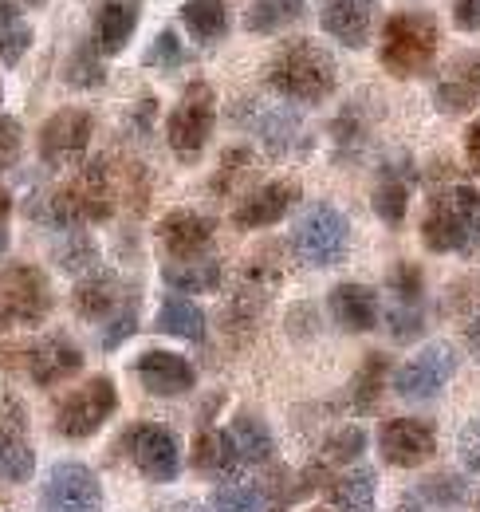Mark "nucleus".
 Segmentation results:
<instances>
[{"label":"nucleus","mask_w":480,"mask_h":512,"mask_svg":"<svg viewBox=\"0 0 480 512\" xmlns=\"http://www.w3.org/2000/svg\"><path fill=\"white\" fill-rule=\"evenodd\" d=\"M264 83L292 103H323L339 83V64L315 40H288L264 67Z\"/></svg>","instance_id":"obj_1"},{"label":"nucleus","mask_w":480,"mask_h":512,"mask_svg":"<svg viewBox=\"0 0 480 512\" xmlns=\"http://www.w3.org/2000/svg\"><path fill=\"white\" fill-rule=\"evenodd\" d=\"M421 241L429 253H473V249H480V193L465 182L437 193L425 209Z\"/></svg>","instance_id":"obj_2"},{"label":"nucleus","mask_w":480,"mask_h":512,"mask_svg":"<svg viewBox=\"0 0 480 512\" xmlns=\"http://www.w3.org/2000/svg\"><path fill=\"white\" fill-rule=\"evenodd\" d=\"M437 44H441V32L429 12H394L382 28L378 60L394 79H414L437 60Z\"/></svg>","instance_id":"obj_3"},{"label":"nucleus","mask_w":480,"mask_h":512,"mask_svg":"<svg viewBox=\"0 0 480 512\" xmlns=\"http://www.w3.org/2000/svg\"><path fill=\"white\" fill-rule=\"evenodd\" d=\"M115 213V182H111V162L95 158L83 170H75L60 190L52 193V221L63 229L107 221Z\"/></svg>","instance_id":"obj_4"},{"label":"nucleus","mask_w":480,"mask_h":512,"mask_svg":"<svg viewBox=\"0 0 480 512\" xmlns=\"http://www.w3.org/2000/svg\"><path fill=\"white\" fill-rule=\"evenodd\" d=\"M213 127H217V95L205 79H193L166 119V142L181 162H197L213 138Z\"/></svg>","instance_id":"obj_5"},{"label":"nucleus","mask_w":480,"mask_h":512,"mask_svg":"<svg viewBox=\"0 0 480 512\" xmlns=\"http://www.w3.org/2000/svg\"><path fill=\"white\" fill-rule=\"evenodd\" d=\"M347 245H351V225L327 201L311 205L300 221H296V229H292V249L311 268H335V264H343Z\"/></svg>","instance_id":"obj_6"},{"label":"nucleus","mask_w":480,"mask_h":512,"mask_svg":"<svg viewBox=\"0 0 480 512\" xmlns=\"http://www.w3.org/2000/svg\"><path fill=\"white\" fill-rule=\"evenodd\" d=\"M119 406V390L111 375H95L83 386H75L67 398L56 406V434L67 442H87L103 430V422L115 414Z\"/></svg>","instance_id":"obj_7"},{"label":"nucleus","mask_w":480,"mask_h":512,"mask_svg":"<svg viewBox=\"0 0 480 512\" xmlns=\"http://www.w3.org/2000/svg\"><path fill=\"white\" fill-rule=\"evenodd\" d=\"M52 284L36 264L0 268V327H36L52 312Z\"/></svg>","instance_id":"obj_8"},{"label":"nucleus","mask_w":480,"mask_h":512,"mask_svg":"<svg viewBox=\"0 0 480 512\" xmlns=\"http://www.w3.org/2000/svg\"><path fill=\"white\" fill-rule=\"evenodd\" d=\"M122 453L134 461V469L142 473V477H150V481H158V485H166V481H174L181 469V449H178V438L166 430V426H158V422H138V426H130L126 434H122Z\"/></svg>","instance_id":"obj_9"},{"label":"nucleus","mask_w":480,"mask_h":512,"mask_svg":"<svg viewBox=\"0 0 480 512\" xmlns=\"http://www.w3.org/2000/svg\"><path fill=\"white\" fill-rule=\"evenodd\" d=\"M8 355H16V363L32 375L36 386H60V383H67L71 375L83 371V351H79L67 335L32 339V343H24V347H16V351H8Z\"/></svg>","instance_id":"obj_10"},{"label":"nucleus","mask_w":480,"mask_h":512,"mask_svg":"<svg viewBox=\"0 0 480 512\" xmlns=\"http://www.w3.org/2000/svg\"><path fill=\"white\" fill-rule=\"evenodd\" d=\"M44 512H103L99 477L83 461H60L44 481Z\"/></svg>","instance_id":"obj_11"},{"label":"nucleus","mask_w":480,"mask_h":512,"mask_svg":"<svg viewBox=\"0 0 480 512\" xmlns=\"http://www.w3.org/2000/svg\"><path fill=\"white\" fill-rule=\"evenodd\" d=\"M91 134H95V119L87 111L63 107L40 127V162L52 170L75 166V158H83V150L91 146Z\"/></svg>","instance_id":"obj_12"},{"label":"nucleus","mask_w":480,"mask_h":512,"mask_svg":"<svg viewBox=\"0 0 480 512\" xmlns=\"http://www.w3.org/2000/svg\"><path fill=\"white\" fill-rule=\"evenodd\" d=\"M453 375H457V351L449 343H429V347H421L418 355L398 371L394 390L402 398H410V402H425V398H433L441 386L449 383Z\"/></svg>","instance_id":"obj_13"},{"label":"nucleus","mask_w":480,"mask_h":512,"mask_svg":"<svg viewBox=\"0 0 480 512\" xmlns=\"http://www.w3.org/2000/svg\"><path fill=\"white\" fill-rule=\"evenodd\" d=\"M378 449L390 465L414 469V465H425L437 453V430L421 418H390L378 430Z\"/></svg>","instance_id":"obj_14"},{"label":"nucleus","mask_w":480,"mask_h":512,"mask_svg":"<svg viewBox=\"0 0 480 512\" xmlns=\"http://www.w3.org/2000/svg\"><path fill=\"white\" fill-rule=\"evenodd\" d=\"M134 375H138V383L146 386L150 394H158V398L189 394L193 383H197L193 363L185 355H178V351H142L138 363H134Z\"/></svg>","instance_id":"obj_15"},{"label":"nucleus","mask_w":480,"mask_h":512,"mask_svg":"<svg viewBox=\"0 0 480 512\" xmlns=\"http://www.w3.org/2000/svg\"><path fill=\"white\" fill-rule=\"evenodd\" d=\"M433 103L445 115H461L473 111L480 103V52H465L457 60H449L437 87H433Z\"/></svg>","instance_id":"obj_16"},{"label":"nucleus","mask_w":480,"mask_h":512,"mask_svg":"<svg viewBox=\"0 0 480 512\" xmlns=\"http://www.w3.org/2000/svg\"><path fill=\"white\" fill-rule=\"evenodd\" d=\"M138 296L130 288H122V280L115 272H91L75 296H71V308L83 316V320H115L122 316Z\"/></svg>","instance_id":"obj_17"},{"label":"nucleus","mask_w":480,"mask_h":512,"mask_svg":"<svg viewBox=\"0 0 480 512\" xmlns=\"http://www.w3.org/2000/svg\"><path fill=\"white\" fill-rule=\"evenodd\" d=\"M374 16H378V0H327L319 24L331 40L347 48H366L374 32Z\"/></svg>","instance_id":"obj_18"},{"label":"nucleus","mask_w":480,"mask_h":512,"mask_svg":"<svg viewBox=\"0 0 480 512\" xmlns=\"http://www.w3.org/2000/svg\"><path fill=\"white\" fill-rule=\"evenodd\" d=\"M296 201H300V186L296 182H268V186L252 190L240 201L233 221H237V229H268V225L284 221Z\"/></svg>","instance_id":"obj_19"},{"label":"nucleus","mask_w":480,"mask_h":512,"mask_svg":"<svg viewBox=\"0 0 480 512\" xmlns=\"http://www.w3.org/2000/svg\"><path fill=\"white\" fill-rule=\"evenodd\" d=\"M158 241L174 260H193L213 245V221L193 213V209H174L158 225Z\"/></svg>","instance_id":"obj_20"},{"label":"nucleus","mask_w":480,"mask_h":512,"mask_svg":"<svg viewBox=\"0 0 480 512\" xmlns=\"http://www.w3.org/2000/svg\"><path fill=\"white\" fill-rule=\"evenodd\" d=\"M410 186H414V162L410 158H394L378 170L374 182V213L386 225H402L406 205H410Z\"/></svg>","instance_id":"obj_21"},{"label":"nucleus","mask_w":480,"mask_h":512,"mask_svg":"<svg viewBox=\"0 0 480 512\" xmlns=\"http://www.w3.org/2000/svg\"><path fill=\"white\" fill-rule=\"evenodd\" d=\"M134 28H138V8L130 0H99L95 4V44L103 56L126 52Z\"/></svg>","instance_id":"obj_22"},{"label":"nucleus","mask_w":480,"mask_h":512,"mask_svg":"<svg viewBox=\"0 0 480 512\" xmlns=\"http://www.w3.org/2000/svg\"><path fill=\"white\" fill-rule=\"evenodd\" d=\"M331 316L343 331H374L378 327V296L366 284H335L331 288Z\"/></svg>","instance_id":"obj_23"},{"label":"nucleus","mask_w":480,"mask_h":512,"mask_svg":"<svg viewBox=\"0 0 480 512\" xmlns=\"http://www.w3.org/2000/svg\"><path fill=\"white\" fill-rule=\"evenodd\" d=\"M240 465V453L233 434L225 430H213V426H201L197 438H193V469L197 473H209V477H233Z\"/></svg>","instance_id":"obj_24"},{"label":"nucleus","mask_w":480,"mask_h":512,"mask_svg":"<svg viewBox=\"0 0 480 512\" xmlns=\"http://www.w3.org/2000/svg\"><path fill=\"white\" fill-rule=\"evenodd\" d=\"M181 24L197 44H217L229 32V4L225 0H185Z\"/></svg>","instance_id":"obj_25"},{"label":"nucleus","mask_w":480,"mask_h":512,"mask_svg":"<svg viewBox=\"0 0 480 512\" xmlns=\"http://www.w3.org/2000/svg\"><path fill=\"white\" fill-rule=\"evenodd\" d=\"M154 331L162 335H178V339H189V343H201L205 339V312L185 300V296H166L158 316H154Z\"/></svg>","instance_id":"obj_26"},{"label":"nucleus","mask_w":480,"mask_h":512,"mask_svg":"<svg viewBox=\"0 0 480 512\" xmlns=\"http://www.w3.org/2000/svg\"><path fill=\"white\" fill-rule=\"evenodd\" d=\"M162 276H166V284L178 288V292H213V288H221L225 268H221V260L193 256V260H170V264L162 268Z\"/></svg>","instance_id":"obj_27"},{"label":"nucleus","mask_w":480,"mask_h":512,"mask_svg":"<svg viewBox=\"0 0 480 512\" xmlns=\"http://www.w3.org/2000/svg\"><path fill=\"white\" fill-rule=\"evenodd\" d=\"M303 16V0H252V8L244 12V28L252 36H272L284 32L288 24H296Z\"/></svg>","instance_id":"obj_28"},{"label":"nucleus","mask_w":480,"mask_h":512,"mask_svg":"<svg viewBox=\"0 0 480 512\" xmlns=\"http://www.w3.org/2000/svg\"><path fill=\"white\" fill-rule=\"evenodd\" d=\"M327 493H331L339 512H374V473L370 469L339 473Z\"/></svg>","instance_id":"obj_29"},{"label":"nucleus","mask_w":480,"mask_h":512,"mask_svg":"<svg viewBox=\"0 0 480 512\" xmlns=\"http://www.w3.org/2000/svg\"><path fill=\"white\" fill-rule=\"evenodd\" d=\"M386 371H390V359H386V355L370 351V355L362 359L359 375H355V383H351V406H355L359 414H370V410L378 406V398H382V390H386Z\"/></svg>","instance_id":"obj_30"},{"label":"nucleus","mask_w":480,"mask_h":512,"mask_svg":"<svg viewBox=\"0 0 480 512\" xmlns=\"http://www.w3.org/2000/svg\"><path fill=\"white\" fill-rule=\"evenodd\" d=\"M63 83L71 87H103L107 83V67H103V52L95 40H79L63 64Z\"/></svg>","instance_id":"obj_31"},{"label":"nucleus","mask_w":480,"mask_h":512,"mask_svg":"<svg viewBox=\"0 0 480 512\" xmlns=\"http://www.w3.org/2000/svg\"><path fill=\"white\" fill-rule=\"evenodd\" d=\"M229 434H233V442H237L240 461L264 465V461L276 453V446H272V434H268V426H264L256 414H237Z\"/></svg>","instance_id":"obj_32"},{"label":"nucleus","mask_w":480,"mask_h":512,"mask_svg":"<svg viewBox=\"0 0 480 512\" xmlns=\"http://www.w3.org/2000/svg\"><path fill=\"white\" fill-rule=\"evenodd\" d=\"M252 107H256V111H252V127L264 134V142H268L272 154H284V150L292 146L296 130H300L296 115H292V111H264L260 103H252Z\"/></svg>","instance_id":"obj_33"},{"label":"nucleus","mask_w":480,"mask_h":512,"mask_svg":"<svg viewBox=\"0 0 480 512\" xmlns=\"http://www.w3.org/2000/svg\"><path fill=\"white\" fill-rule=\"evenodd\" d=\"M56 260H60L63 272H79V276L99 272V249H95V241H91L87 233H79V229L67 233V241L56 249Z\"/></svg>","instance_id":"obj_34"},{"label":"nucleus","mask_w":480,"mask_h":512,"mask_svg":"<svg viewBox=\"0 0 480 512\" xmlns=\"http://www.w3.org/2000/svg\"><path fill=\"white\" fill-rule=\"evenodd\" d=\"M24 442H28V406L12 390H0V446H24Z\"/></svg>","instance_id":"obj_35"},{"label":"nucleus","mask_w":480,"mask_h":512,"mask_svg":"<svg viewBox=\"0 0 480 512\" xmlns=\"http://www.w3.org/2000/svg\"><path fill=\"white\" fill-rule=\"evenodd\" d=\"M418 493L425 501L441 505V509H457V505H465L469 485H465V477H457V473H433V477L421 481Z\"/></svg>","instance_id":"obj_36"},{"label":"nucleus","mask_w":480,"mask_h":512,"mask_svg":"<svg viewBox=\"0 0 480 512\" xmlns=\"http://www.w3.org/2000/svg\"><path fill=\"white\" fill-rule=\"evenodd\" d=\"M209 512H268V505H264V493L252 485H225L213 493Z\"/></svg>","instance_id":"obj_37"},{"label":"nucleus","mask_w":480,"mask_h":512,"mask_svg":"<svg viewBox=\"0 0 480 512\" xmlns=\"http://www.w3.org/2000/svg\"><path fill=\"white\" fill-rule=\"evenodd\" d=\"M390 296H394V304H402V308H421L425 280H421L418 264H406V260H402V264L390 272Z\"/></svg>","instance_id":"obj_38"},{"label":"nucleus","mask_w":480,"mask_h":512,"mask_svg":"<svg viewBox=\"0 0 480 512\" xmlns=\"http://www.w3.org/2000/svg\"><path fill=\"white\" fill-rule=\"evenodd\" d=\"M248 170H252V150H225V158H221V166H217V174H213V193H233L237 190V182L248 178Z\"/></svg>","instance_id":"obj_39"},{"label":"nucleus","mask_w":480,"mask_h":512,"mask_svg":"<svg viewBox=\"0 0 480 512\" xmlns=\"http://www.w3.org/2000/svg\"><path fill=\"white\" fill-rule=\"evenodd\" d=\"M32 469H36V453L28 442L24 446H0V481L20 485L32 477Z\"/></svg>","instance_id":"obj_40"},{"label":"nucleus","mask_w":480,"mask_h":512,"mask_svg":"<svg viewBox=\"0 0 480 512\" xmlns=\"http://www.w3.org/2000/svg\"><path fill=\"white\" fill-rule=\"evenodd\" d=\"M185 64V48H181L178 32H158L154 36V44H150V52H146V67H162V71H178Z\"/></svg>","instance_id":"obj_41"},{"label":"nucleus","mask_w":480,"mask_h":512,"mask_svg":"<svg viewBox=\"0 0 480 512\" xmlns=\"http://www.w3.org/2000/svg\"><path fill=\"white\" fill-rule=\"evenodd\" d=\"M362 449H366V434H362L359 426H347V430H339V434H331L327 438V446H323V457L331 461V465H347V461H355Z\"/></svg>","instance_id":"obj_42"},{"label":"nucleus","mask_w":480,"mask_h":512,"mask_svg":"<svg viewBox=\"0 0 480 512\" xmlns=\"http://www.w3.org/2000/svg\"><path fill=\"white\" fill-rule=\"evenodd\" d=\"M24 150V127L12 115H0V170H12Z\"/></svg>","instance_id":"obj_43"},{"label":"nucleus","mask_w":480,"mask_h":512,"mask_svg":"<svg viewBox=\"0 0 480 512\" xmlns=\"http://www.w3.org/2000/svg\"><path fill=\"white\" fill-rule=\"evenodd\" d=\"M32 48V28L28 24H16V28H8L4 36H0V64L4 67H16L24 60V52Z\"/></svg>","instance_id":"obj_44"},{"label":"nucleus","mask_w":480,"mask_h":512,"mask_svg":"<svg viewBox=\"0 0 480 512\" xmlns=\"http://www.w3.org/2000/svg\"><path fill=\"white\" fill-rule=\"evenodd\" d=\"M421 331H425V316H421V308H402V304H394V308H390V335H394L398 343L418 339Z\"/></svg>","instance_id":"obj_45"},{"label":"nucleus","mask_w":480,"mask_h":512,"mask_svg":"<svg viewBox=\"0 0 480 512\" xmlns=\"http://www.w3.org/2000/svg\"><path fill=\"white\" fill-rule=\"evenodd\" d=\"M457 453H461L465 469L480 473V410L465 422V430H461V438H457Z\"/></svg>","instance_id":"obj_46"},{"label":"nucleus","mask_w":480,"mask_h":512,"mask_svg":"<svg viewBox=\"0 0 480 512\" xmlns=\"http://www.w3.org/2000/svg\"><path fill=\"white\" fill-rule=\"evenodd\" d=\"M134 331H138V300H134L122 316L111 320V331L103 335V347H107V351H111V347H119L122 339H126V335H134Z\"/></svg>","instance_id":"obj_47"},{"label":"nucleus","mask_w":480,"mask_h":512,"mask_svg":"<svg viewBox=\"0 0 480 512\" xmlns=\"http://www.w3.org/2000/svg\"><path fill=\"white\" fill-rule=\"evenodd\" d=\"M453 24L461 32H480V0H453Z\"/></svg>","instance_id":"obj_48"},{"label":"nucleus","mask_w":480,"mask_h":512,"mask_svg":"<svg viewBox=\"0 0 480 512\" xmlns=\"http://www.w3.org/2000/svg\"><path fill=\"white\" fill-rule=\"evenodd\" d=\"M465 154H469V166H473V174H480V123L465 130Z\"/></svg>","instance_id":"obj_49"},{"label":"nucleus","mask_w":480,"mask_h":512,"mask_svg":"<svg viewBox=\"0 0 480 512\" xmlns=\"http://www.w3.org/2000/svg\"><path fill=\"white\" fill-rule=\"evenodd\" d=\"M20 24V8L12 4V0H0V36L8 32V28H16Z\"/></svg>","instance_id":"obj_50"},{"label":"nucleus","mask_w":480,"mask_h":512,"mask_svg":"<svg viewBox=\"0 0 480 512\" xmlns=\"http://www.w3.org/2000/svg\"><path fill=\"white\" fill-rule=\"evenodd\" d=\"M465 343H469V351L480 359V308L473 312V320H469V327H465Z\"/></svg>","instance_id":"obj_51"},{"label":"nucleus","mask_w":480,"mask_h":512,"mask_svg":"<svg viewBox=\"0 0 480 512\" xmlns=\"http://www.w3.org/2000/svg\"><path fill=\"white\" fill-rule=\"evenodd\" d=\"M12 213V193L8 190H0V229H4V217Z\"/></svg>","instance_id":"obj_52"},{"label":"nucleus","mask_w":480,"mask_h":512,"mask_svg":"<svg viewBox=\"0 0 480 512\" xmlns=\"http://www.w3.org/2000/svg\"><path fill=\"white\" fill-rule=\"evenodd\" d=\"M394 512H429V509H421L418 501H402V505H398Z\"/></svg>","instance_id":"obj_53"},{"label":"nucleus","mask_w":480,"mask_h":512,"mask_svg":"<svg viewBox=\"0 0 480 512\" xmlns=\"http://www.w3.org/2000/svg\"><path fill=\"white\" fill-rule=\"evenodd\" d=\"M24 4H28V8H44L48 0H24Z\"/></svg>","instance_id":"obj_54"},{"label":"nucleus","mask_w":480,"mask_h":512,"mask_svg":"<svg viewBox=\"0 0 480 512\" xmlns=\"http://www.w3.org/2000/svg\"><path fill=\"white\" fill-rule=\"evenodd\" d=\"M4 249H8V237H4V229H0V256H4Z\"/></svg>","instance_id":"obj_55"},{"label":"nucleus","mask_w":480,"mask_h":512,"mask_svg":"<svg viewBox=\"0 0 480 512\" xmlns=\"http://www.w3.org/2000/svg\"><path fill=\"white\" fill-rule=\"evenodd\" d=\"M315 512H323V509H315Z\"/></svg>","instance_id":"obj_56"}]
</instances>
